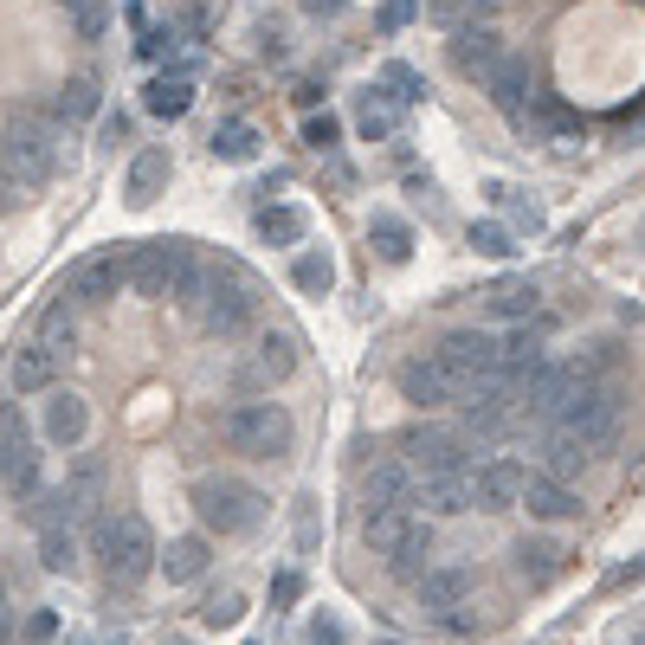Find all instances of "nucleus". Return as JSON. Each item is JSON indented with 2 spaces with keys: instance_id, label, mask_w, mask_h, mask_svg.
<instances>
[{
  "instance_id": "obj_1",
  "label": "nucleus",
  "mask_w": 645,
  "mask_h": 645,
  "mask_svg": "<svg viewBox=\"0 0 645 645\" xmlns=\"http://www.w3.org/2000/svg\"><path fill=\"white\" fill-rule=\"evenodd\" d=\"M59 123L52 117H33V110H13L0 123V168L20 181V188H46L59 175Z\"/></svg>"
},
{
  "instance_id": "obj_2",
  "label": "nucleus",
  "mask_w": 645,
  "mask_h": 645,
  "mask_svg": "<svg viewBox=\"0 0 645 645\" xmlns=\"http://www.w3.org/2000/svg\"><path fill=\"white\" fill-rule=\"evenodd\" d=\"M130 285L143 297H181V303H201L207 272L194 265V252L181 239H155L143 252H130Z\"/></svg>"
},
{
  "instance_id": "obj_3",
  "label": "nucleus",
  "mask_w": 645,
  "mask_h": 645,
  "mask_svg": "<svg viewBox=\"0 0 645 645\" xmlns=\"http://www.w3.org/2000/svg\"><path fill=\"white\" fill-rule=\"evenodd\" d=\"M194 516H201V529H214V536H246V529L265 523V491L246 485V478L207 471V478H194Z\"/></svg>"
},
{
  "instance_id": "obj_4",
  "label": "nucleus",
  "mask_w": 645,
  "mask_h": 645,
  "mask_svg": "<svg viewBox=\"0 0 645 645\" xmlns=\"http://www.w3.org/2000/svg\"><path fill=\"white\" fill-rule=\"evenodd\" d=\"M97 556H104V574H110L117 587H136V581L162 562L155 529H148L136 510H123V516H104V523H97Z\"/></svg>"
},
{
  "instance_id": "obj_5",
  "label": "nucleus",
  "mask_w": 645,
  "mask_h": 645,
  "mask_svg": "<svg viewBox=\"0 0 645 645\" xmlns=\"http://www.w3.org/2000/svg\"><path fill=\"white\" fill-rule=\"evenodd\" d=\"M219 439H226L232 452H246V458H285L297 427H290V414L278 401H239V407H226Z\"/></svg>"
},
{
  "instance_id": "obj_6",
  "label": "nucleus",
  "mask_w": 645,
  "mask_h": 645,
  "mask_svg": "<svg viewBox=\"0 0 645 645\" xmlns=\"http://www.w3.org/2000/svg\"><path fill=\"white\" fill-rule=\"evenodd\" d=\"M620 420H626V401H620V387H613V381H594V387H581L569 407H562L556 432H569L574 445L594 458V452H607V445L620 439Z\"/></svg>"
},
{
  "instance_id": "obj_7",
  "label": "nucleus",
  "mask_w": 645,
  "mask_h": 645,
  "mask_svg": "<svg viewBox=\"0 0 645 645\" xmlns=\"http://www.w3.org/2000/svg\"><path fill=\"white\" fill-rule=\"evenodd\" d=\"M252 316H259V290H252V278H246V272H232V265L207 272V290H201V323H207L214 336H239Z\"/></svg>"
},
{
  "instance_id": "obj_8",
  "label": "nucleus",
  "mask_w": 645,
  "mask_h": 645,
  "mask_svg": "<svg viewBox=\"0 0 645 645\" xmlns=\"http://www.w3.org/2000/svg\"><path fill=\"white\" fill-rule=\"evenodd\" d=\"M401 452H407V465H420L427 478H465L471 471V452H465V439L445 427H414L401 439Z\"/></svg>"
},
{
  "instance_id": "obj_9",
  "label": "nucleus",
  "mask_w": 645,
  "mask_h": 645,
  "mask_svg": "<svg viewBox=\"0 0 645 645\" xmlns=\"http://www.w3.org/2000/svg\"><path fill=\"white\" fill-rule=\"evenodd\" d=\"M465 485H471V510H516L523 485H529V465L523 458H485L465 471Z\"/></svg>"
},
{
  "instance_id": "obj_10",
  "label": "nucleus",
  "mask_w": 645,
  "mask_h": 645,
  "mask_svg": "<svg viewBox=\"0 0 645 645\" xmlns=\"http://www.w3.org/2000/svg\"><path fill=\"white\" fill-rule=\"evenodd\" d=\"M361 498H368V510H407V503H414V471H407V458L381 452V458L361 471Z\"/></svg>"
},
{
  "instance_id": "obj_11",
  "label": "nucleus",
  "mask_w": 645,
  "mask_h": 645,
  "mask_svg": "<svg viewBox=\"0 0 645 645\" xmlns=\"http://www.w3.org/2000/svg\"><path fill=\"white\" fill-rule=\"evenodd\" d=\"M401 394H407L414 407H452V401H465V394H458V381L439 368V356L401 361Z\"/></svg>"
},
{
  "instance_id": "obj_12",
  "label": "nucleus",
  "mask_w": 645,
  "mask_h": 645,
  "mask_svg": "<svg viewBox=\"0 0 645 645\" xmlns=\"http://www.w3.org/2000/svg\"><path fill=\"white\" fill-rule=\"evenodd\" d=\"M123 285H130V259H123V252H97V259H84V265L72 272L77 303H110Z\"/></svg>"
},
{
  "instance_id": "obj_13",
  "label": "nucleus",
  "mask_w": 645,
  "mask_h": 645,
  "mask_svg": "<svg viewBox=\"0 0 645 645\" xmlns=\"http://www.w3.org/2000/svg\"><path fill=\"white\" fill-rule=\"evenodd\" d=\"M39 432H46V445H59V452H77L84 445V432H91V407L77 401V394H52L46 401V414H39Z\"/></svg>"
},
{
  "instance_id": "obj_14",
  "label": "nucleus",
  "mask_w": 645,
  "mask_h": 645,
  "mask_svg": "<svg viewBox=\"0 0 645 645\" xmlns=\"http://www.w3.org/2000/svg\"><path fill=\"white\" fill-rule=\"evenodd\" d=\"M485 91H491V104H498L510 123H523V117H529V104H536V91H529V65H523V59H510V52L498 59V72L485 77Z\"/></svg>"
},
{
  "instance_id": "obj_15",
  "label": "nucleus",
  "mask_w": 645,
  "mask_h": 645,
  "mask_svg": "<svg viewBox=\"0 0 645 645\" xmlns=\"http://www.w3.org/2000/svg\"><path fill=\"white\" fill-rule=\"evenodd\" d=\"M523 510H529L536 523H569V516H581V498H574L562 478L529 471V485H523Z\"/></svg>"
},
{
  "instance_id": "obj_16",
  "label": "nucleus",
  "mask_w": 645,
  "mask_h": 645,
  "mask_svg": "<svg viewBox=\"0 0 645 645\" xmlns=\"http://www.w3.org/2000/svg\"><path fill=\"white\" fill-rule=\"evenodd\" d=\"M498 59H503V39L491 33V26H465V33H452V65L465 77H485L498 72Z\"/></svg>"
},
{
  "instance_id": "obj_17",
  "label": "nucleus",
  "mask_w": 645,
  "mask_h": 645,
  "mask_svg": "<svg viewBox=\"0 0 645 645\" xmlns=\"http://www.w3.org/2000/svg\"><path fill=\"white\" fill-rule=\"evenodd\" d=\"M168 175H175V155H168V148H143V155L130 162L123 201H130V207H155V201H162V188H168Z\"/></svg>"
},
{
  "instance_id": "obj_18",
  "label": "nucleus",
  "mask_w": 645,
  "mask_h": 645,
  "mask_svg": "<svg viewBox=\"0 0 645 645\" xmlns=\"http://www.w3.org/2000/svg\"><path fill=\"white\" fill-rule=\"evenodd\" d=\"M414 594H420L427 613L452 620V607H465V594H471V569H427L414 581Z\"/></svg>"
},
{
  "instance_id": "obj_19",
  "label": "nucleus",
  "mask_w": 645,
  "mask_h": 645,
  "mask_svg": "<svg viewBox=\"0 0 645 645\" xmlns=\"http://www.w3.org/2000/svg\"><path fill=\"white\" fill-rule=\"evenodd\" d=\"M52 374H59V349H46V343L13 349V368H7L13 394H46V387H52Z\"/></svg>"
},
{
  "instance_id": "obj_20",
  "label": "nucleus",
  "mask_w": 645,
  "mask_h": 645,
  "mask_svg": "<svg viewBox=\"0 0 645 645\" xmlns=\"http://www.w3.org/2000/svg\"><path fill=\"white\" fill-rule=\"evenodd\" d=\"M207 562H214V542H207V536H175V542H168V556H162L155 569L168 574V587H188V581H201V574H207Z\"/></svg>"
},
{
  "instance_id": "obj_21",
  "label": "nucleus",
  "mask_w": 645,
  "mask_h": 645,
  "mask_svg": "<svg viewBox=\"0 0 645 645\" xmlns=\"http://www.w3.org/2000/svg\"><path fill=\"white\" fill-rule=\"evenodd\" d=\"M0 478H7V491L13 498H33L39 491V452L13 432V439H0Z\"/></svg>"
},
{
  "instance_id": "obj_22",
  "label": "nucleus",
  "mask_w": 645,
  "mask_h": 645,
  "mask_svg": "<svg viewBox=\"0 0 645 645\" xmlns=\"http://www.w3.org/2000/svg\"><path fill=\"white\" fill-rule=\"evenodd\" d=\"M414 503H420V516H427V523H439V516L471 510V485H465V478H427V485L414 491Z\"/></svg>"
},
{
  "instance_id": "obj_23",
  "label": "nucleus",
  "mask_w": 645,
  "mask_h": 645,
  "mask_svg": "<svg viewBox=\"0 0 645 645\" xmlns=\"http://www.w3.org/2000/svg\"><path fill=\"white\" fill-rule=\"evenodd\" d=\"M143 110L148 117H188L194 110V84L188 77H155L143 91Z\"/></svg>"
},
{
  "instance_id": "obj_24",
  "label": "nucleus",
  "mask_w": 645,
  "mask_h": 645,
  "mask_svg": "<svg viewBox=\"0 0 645 645\" xmlns=\"http://www.w3.org/2000/svg\"><path fill=\"white\" fill-rule=\"evenodd\" d=\"M52 117H59V123H84V117H97V77H65V84H59V97H52Z\"/></svg>"
},
{
  "instance_id": "obj_25",
  "label": "nucleus",
  "mask_w": 645,
  "mask_h": 645,
  "mask_svg": "<svg viewBox=\"0 0 645 645\" xmlns=\"http://www.w3.org/2000/svg\"><path fill=\"white\" fill-rule=\"evenodd\" d=\"M39 562H46L52 574L77 569V529L72 523H46V536H39Z\"/></svg>"
},
{
  "instance_id": "obj_26",
  "label": "nucleus",
  "mask_w": 645,
  "mask_h": 645,
  "mask_svg": "<svg viewBox=\"0 0 645 645\" xmlns=\"http://www.w3.org/2000/svg\"><path fill=\"white\" fill-rule=\"evenodd\" d=\"M290 285L310 290V297H323V290L336 285V265H330V252H297V265H290Z\"/></svg>"
},
{
  "instance_id": "obj_27",
  "label": "nucleus",
  "mask_w": 645,
  "mask_h": 645,
  "mask_svg": "<svg viewBox=\"0 0 645 645\" xmlns=\"http://www.w3.org/2000/svg\"><path fill=\"white\" fill-rule=\"evenodd\" d=\"M290 349H297V343H290L285 330H272V336L259 343V368H252V374H259V381H285L290 368H297V356H290Z\"/></svg>"
},
{
  "instance_id": "obj_28",
  "label": "nucleus",
  "mask_w": 645,
  "mask_h": 645,
  "mask_svg": "<svg viewBox=\"0 0 645 645\" xmlns=\"http://www.w3.org/2000/svg\"><path fill=\"white\" fill-rule=\"evenodd\" d=\"M259 232H265L272 246H297V239L310 232V219H303V207H265V214H259Z\"/></svg>"
},
{
  "instance_id": "obj_29",
  "label": "nucleus",
  "mask_w": 645,
  "mask_h": 645,
  "mask_svg": "<svg viewBox=\"0 0 645 645\" xmlns=\"http://www.w3.org/2000/svg\"><path fill=\"white\" fill-rule=\"evenodd\" d=\"M214 155L219 162H252V155H259V130H252V123H219Z\"/></svg>"
},
{
  "instance_id": "obj_30",
  "label": "nucleus",
  "mask_w": 645,
  "mask_h": 645,
  "mask_svg": "<svg viewBox=\"0 0 645 645\" xmlns=\"http://www.w3.org/2000/svg\"><path fill=\"white\" fill-rule=\"evenodd\" d=\"M529 310H536V285L510 278V285L491 290V316H529Z\"/></svg>"
},
{
  "instance_id": "obj_31",
  "label": "nucleus",
  "mask_w": 645,
  "mask_h": 645,
  "mask_svg": "<svg viewBox=\"0 0 645 645\" xmlns=\"http://www.w3.org/2000/svg\"><path fill=\"white\" fill-rule=\"evenodd\" d=\"M556 562H562V549H556V542H529V536L516 542V569L529 574V581H542V574H556Z\"/></svg>"
},
{
  "instance_id": "obj_32",
  "label": "nucleus",
  "mask_w": 645,
  "mask_h": 645,
  "mask_svg": "<svg viewBox=\"0 0 645 645\" xmlns=\"http://www.w3.org/2000/svg\"><path fill=\"white\" fill-rule=\"evenodd\" d=\"M59 7L72 13L77 39H97V33H104V20H110V0H59Z\"/></svg>"
},
{
  "instance_id": "obj_33",
  "label": "nucleus",
  "mask_w": 645,
  "mask_h": 645,
  "mask_svg": "<svg viewBox=\"0 0 645 645\" xmlns=\"http://www.w3.org/2000/svg\"><path fill=\"white\" fill-rule=\"evenodd\" d=\"M581 465H587V452L574 445L569 432H556V439H549V478H562V485H569Z\"/></svg>"
},
{
  "instance_id": "obj_34",
  "label": "nucleus",
  "mask_w": 645,
  "mask_h": 645,
  "mask_svg": "<svg viewBox=\"0 0 645 645\" xmlns=\"http://www.w3.org/2000/svg\"><path fill=\"white\" fill-rule=\"evenodd\" d=\"M439 26H452V33H465V20H478V0H420Z\"/></svg>"
},
{
  "instance_id": "obj_35",
  "label": "nucleus",
  "mask_w": 645,
  "mask_h": 645,
  "mask_svg": "<svg viewBox=\"0 0 645 645\" xmlns=\"http://www.w3.org/2000/svg\"><path fill=\"white\" fill-rule=\"evenodd\" d=\"M471 246H478L485 259H510V252H516V246H510V232H503L498 219H478V226H471Z\"/></svg>"
},
{
  "instance_id": "obj_36",
  "label": "nucleus",
  "mask_w": 645,
  "mask_h": 645,
  "mask_svg": "<svg viewBox=\"0 0 645 645\" xmlns=\"http://www.w3.org/2000/svg\"><path fill=\"white\" fill-rule=\"evenodd\" d=\"M39 343L59 349V356L72 349V303H52V310H46V336H39Z\"/></svg>"
},
{
  "instance_id": "obj_37",
  "label": "nucleus",
  "mask_w": 645,
  "mask_h": 645,
  "mask_svg": "<svg viewBox=\"0 0 645 645\" xmlns=\"http://www.w3.org/2000/svg\"><path fill=\"white\" fill-rule=\"evenodd\" d=\"M336 136H343V123H336L330 110H310V117H303V143L310 148H336Z\"/></svg>"
},
{
  "instance_id": "obj_38",
  "label": "nucleus",
  "mask_w": 645,
  "mask_h": 645,
  "mask_svg": "<svg viewBox=\"0 0 645 645\" xmlns=\"http://www.w3.org/2000/svg\"><path fill=\"white\" fill-rule=\"evenodd\" d=\"M387 84H394V97H401V104H420V97H427V84H420V72H414V65H401V59H394V65H387Z\"/></svg>"
},
{
  "instance_id": "obj_39",
  "label": "nucleus",
  "mask_w": 645,
  "mask_h": 645,
  "mask_svg": "<svg viewBox=\"0 0 645 645\" xmlns=\"http://www.w3.org/2000/svg\"><path fill=\"white\" fill-rule=\"evenodd\" d=\"M361 136H368V143H381V136H387V130H394V110H387V104H381V97H368V104H361Z\"/></svg>"
},
{
  "instance_id": "obj_40",
  "label": "nucleus",
  "mask_w": 645,
  "mask_h": 645,
  "mask_svg": "<svg viewBox=\"0 0 645 645\" xmlns=\"http://www.w3.org/2000/svg\"><path fill=\"white\" fill-rule=\"evenodd\" d=\"M374 239H381L387 259H407V226H401L394 214H374Z\"/></svg>"
},
{
  "instance_id": "obj_41",
  "label": "nucleus",
  "mask_w": 645,
  "mask_h": 645,
  "mask_svg": "<svg viewBox=\"0 0 645 645\" xmlns=\"http://www.w3.org/2000/svg\"><path fill=\"white\" fill-rule=\"evenodd\" d=\"M414 20H420V0H387L381 7V33H407Z\"/></svg>"
},
{
  "instance_id": "obj_42",
  "label": "nucleus",
  "mask_w": 645,
  "mask_h": 645,
  "mask_svg": "<svg viewBox=\"0 0 645 645\" xmlns=\"http://www.w3.org/2000/svg\"><path fill=\"white\" fill-rule=\"evenodd\" d=\"M239 613H246V600H239V594H226V600L207 607V626H239Z\"/></svg>"
},
{
  "instance_id": "obj_43",
  "label": "nucleus",
  "mask_w": 645,
  "mask_h": 645,
  "mask_svg": "<svg viewBox=\"0 0 645 645\" xmlns=\"http://www.w3.org/2000/svg\"><path fill=\"white\" fill-rule=\"evenodd\" d=\"M297 594H303V574H297V569H285L278 581H272V600H278V607H290Z\"/></svg>"
},
{
  "instance_id": "obj_44",
  "label": "nucleus",
  "mask_w": 645,
  "mask_h": 645,
  "mask_svg": "<svg viewBox=\"0 0 645 645\" xmlns=\"http://www.w3.org/2000/svg\"><path fill=\"white\" fill-rule=\"evenodd\" d=\"M52 633H59V613H33V620H26V640L33 645H46Z\"/></svg>"
},
{
  "instance_id": "obj_45",
  "label": "nucleus",
  "mask_w": 645,
  "mask_h": 645,
  "mask_svg": "<svg viewBox=\"0 0 645 645\" xmlns=\"http://www.w3.org/2000/svg\"><path fill=\"white\" fill-rule=\"evenodd\" d=\"M207 20H214L207 0H188V7H181V26H188V33H207Z\"/></svg>"
},
{
  "instance_id": "obj_46",
  "label": "nucleus",
  "mask_w": 645,
  "mask_h": 645,
  "mask_svg": "<svg viewBox=\"0 0 645 645\" xmlns=\"http://www.w3.org/2000/svg\"><path fill=\"white\" fill-rule=\"evenodd\" d=\"M97 136H104V143H123V136H130V117H123V110H110V117L97 123Z\"/></svg>"
},
{
  "instance_id": "obj_47",
  "label": "nucleus",
  "mask_w": 645,
  "mask_h": 645,
  "mask_svg": "<svg viewBox=\"0 0 645 645\" xmlns=\"http://www.w3.org/2000/svg\"><path fill=\"white\" fill-rule=\"evenodd\" d=\"M343 640H349V633H343L336 620H316V626H310V645H343Z\"/></svg>"
},
{
  "instance_id": "obj_48",
  "label": "nucleus",
  "mask_w": 645,
  "mask_h": 645,
  "mask_svg": "<svg viewBox=\"0 0 645 645\" xmlns=\"http://www.w3.org/2000/svg\"><path fill=\"white\" fill-rule=\"evenodd\" d=\"M13 201H20V181H13V175L0 168V207H13Z\"/></svg>"
},
{
  "instance_id": "obj_49",
  "label": "nucleus",
  "mask_w": 645,
  "mask_h": 645,
  "mask_svg": "<svg viewBox=\"0 0 645 645\" xmlns=\"http://www.w3.org/2000/svg\"><path fill=\"white\" fill-rule=\"evenodd\" d=\"M0 626H7V587H0Z\"/></svg>"
},
{
  "instance_id": "obj_50",
  "label": "nucleus",
  "mask_w": 645,
  "mask_h": 645,
  "mask_svg": "<svg viewBox=\"0 0 645 645\" xmlns=\"http://www.w3.org/2000/svg\"><path fill=\"white\" fill-rule=\"evenodd\" d=\"M175 645H181V640H175Z\"/></svg>"
}]
</instances>
